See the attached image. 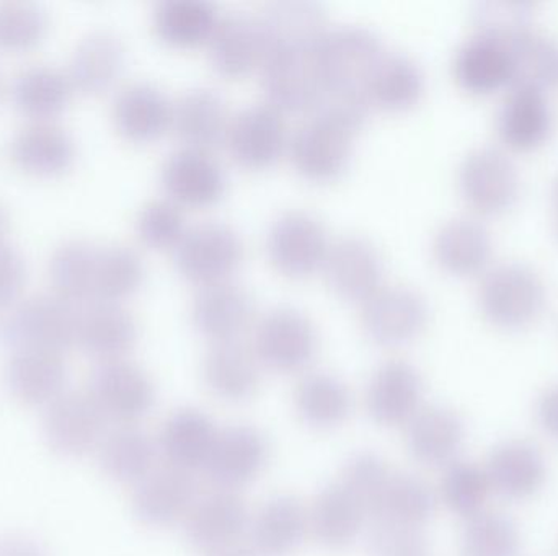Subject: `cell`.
Returning a JSON list of instances; mask_svg holds the SVG:
<instances>
[{"label": "cell", "mask_w": 558, "mask_h": 556, "mask_svg": "<svg viewBox=\"0 0 558 556\" xmlns=\"http://www.w3.org/2000/svg\"><path fill=\"white\" fill-rule=\"evenodd\" d=\"M490 495V482L482 464L458 459L445 467L439 496L452 515L474 518L487 509Z\"/></svg>", "instance_id": "47"}, {"label": "cell", "mask_w": 558, "mask_h": 556, "mask_svg": "<svg viewBox=\"0 0 558 556\" xmlns=\"http://www.w3.org/2000/svg\"><path fill=\"white\" fill-rule=\"evenodd\" d=\"M218 20V10L208 0H163L153 15L156 32L180 46L208 42Z\"/></svg>", "instance_id": "45"}, {"label": "cell", "mask_w": 558, "mask_h": 556, "mask_svg": "<svg viewBox=\"0 0 558 556\" xmlns=\"http://www.w3.org/2000/svg\"><path fill=\"white\" fill-rule=\"evenodd\" d=\"M206 556H260L254 551L252 545L241 544V542H234V544L225 545V547L215 548V551L208 552Z\"/></svg>", "instance_id": "58"}, {"label": "cell", "mask_w": 558, "mask_h": 556, "mask_svg": "<svg viewBox=\"0 0 558 556\" xmlns=\"http://www.w3.org/2000/svg\"><path fill=\"white\" fill-rule=\"evenodd\" d=\"M219 431L215 421L196 408H182L170 415L160 431L159 447L175 469H206Z\"/></svg>", "instance_id": "31"}, {"label": "cell", "mask_w": 558, "mask_h": 556, "mask_svg": "<svg viewBox=\"0 0 558 556\" xmlns=\"http://www.w3.org/2000/svg\"><path fill=\"white\" fill-rule=\"evenodd\" d=\"M136 228L141 240L150 247L175 248L189 225L175 199L156 198L147 201L137 212Z\"/></svg>", "instance_id": "51"}, {"label": "cell", "mask_w": 558, "mask_h": 556, "mask_svg": "<svg viewBox=\"0 0 558 556\" xmlns=\"http://www.w3.org/2000/svg\"><path fill=\"white\" fill-rule=\"evenodd\" d=\"M459 185L478 211L498 212L513 205L520 191V176L507 153L495 147H477L459 166Z\"/></svg>", "instance_id": "11"}, {"label": "cell", "mask_w": 558, "mask_h": 556, "mask_svg": "<svg viewBox=\"0 0 558 556\" xmlns=\"http://www.w3.org/2000/svg\"><path fill=\"white\" fill-rule=\"evenodd\" d=\"M295 410L308 427L331 430L350 418L353 397L340 378L330 372L315 371L299 382Z\"/></svg>", "instance_id": "36"}, {"label": "cell", "mask_w": 558, "mask_h": 556, "mask_svg": "<svg viewBox=\"0 0 558 556\" xmlns=\"http://www.w3.org/2000/svg\"><path fill=\"white\" fill-rule=\"evenodd\" d=\"M144 277V261L128 245L98 247L95 264V302H118L140 287Z\"/></svg>", "instance_id": "46"}, {"label": "cell", "mask_w": 558, "mask_h": 556, "mask_svg": "<svg viewBox=\"0 0 558 556\" xmlns=\"http://www.w3.org/2000/svg\"><path fill=\"white\" fill-rule=\"evenodd\" d=\"M331 240L318 215L307 209L281 212L267 235L270 260L288 274L301 276L322 268Z\"/></svg>", "instance_id": "8"}, {"label": "cell", "mask_w": 558, "mask_h": 556, "mask_svg": "<svg viewBox=\"0 0 558 556\" xmlns=\"http://www.w3.org/2000/svg\"><path fill=\"white\" fill-rule=\"evenodd\" d=\"M226 143L239 162L264 166L288 147L289 136L282 111L268 101L248 103L231 114Z\"/></svg>", "instance_id": "10"}, {"label": "cell", "mask_w": 558, "mask_h": 556, "mask_svg": "<svg viewBox=\"0 0 558 556\" xmlns=\"http://www.w3.org/2000/svg\"><path fill=\"white\" fill-rule=\"evenodd\" d=\"M136 339V319L120 302H95L78 316L77 343L101 362L124 358Z\"/></svg>", "instance_id": "32"}, {"label": "cell", "mask_w": 558, "mask_h": 556, "mask_svg": "<svg viewBox=\"0 0 558 556\" xmlns=\"http://www.w3.org/2000/svg\"><path fill=\"white\" fill-rule=\"evenodd\" d=\"M461 551L462 556H520V529L504 512L485 509L465 519Z\"/></svg>", "instance_id": "48"}, {"label": "cell", "mask_w": 558, "mask_h": 556, "mask_svg": "<svg viewBox=\"0 0 558 556\" xmlns=\"http://www.w3.org/2000/svg\"><path fill=\"white\" fill-rule=\"evenodd\" d=\"M71 78L52 65H32L16 75L12 85V98L22 113L38 120L56 116L71 100Z\"/></svg>", "instance_id": "41"}, {"label": "cell", "mask_w": 558, "mask_h": 556, "mask_svg": "<svg viewBox=\"0 0 558 556\" xmlns=\"http://www.w3.org/2000/svg\"><path fill=\"white\" fill-rule=\"evenodd\" d=\"M196 503V483L190 472L169 467L150 472L133 496L136 518L149 528H169L186 519Z\"/></svg>", "instance_id": "20"}, {"label": "cell", "mask_w": 558, "mask_h": 556, "mask_svg": "<svg viewBox=\"0 0 558 556\" xmlns=\"http://www.w3.org/2000/svg\"><path fill=\"white\" fill-rule=\"evenodd\" d=\"M10 157L28 175H61L74 162L75 143L59 124L36 121L15 134Z\"/></svg>", "instance_id": "29"}, {"label": "cell", "mask_w": 558, "mask_h": 556, "mask_svg": "<svg viewBox=\"0 0 558 556\" xmlns=\"http://www.w3.org/2000/svg\"><path fill=\"white\" fill-rule=\"evenodd\" d=\"M553 124L549 103L543 90L513 87L498 113V131L505 143L530 149L546 139Z\"/></svg>", "instance_id": "37"}, {"label": "cell", "mask_w": 558, "mask_h": 556, "mask_svg": "<svg viewBox=\"0 0 558 556\" xmlns=\"http://www.w3.org/2000/svg\"><path fill=\"white\" fill-rule=\"evenodd\" d=\"M484 467L492 493L508 502L533 498L547 480L546 457L527 440H508L498 444Z\"/></svg>", "instance_id": "14"}, {"label": "cell", "mask_w": 558, "mask_h": 556, "mask_svg": "<svg viewBox=\"0 0 558 556\" xmlns=\"http://www.w3.org/2000/svg\"><path fill=\"white\" fill-rule=\"evenodd\" d=\"M258 18L264 29L265 55L268 52H314L328 26L324 9L305 0L271 3Z\"/></svg>", "instance_id": "25"}, {"label": "cell", "mask_w": 558, "mask_h": 556, "mask_svg": "<svg viewBox=\"0 0 558 556\" xmlns=\"http://www.w3.org/2000/svg\"><path fill=\"white\" fill-rule=\"evenodd\" d=\"M105 421L90 395L65 392L46 407L43 436L52 453L82 457L100 446Z\"/></svg>", "instance_id": "9"}, {"label": "cell", "mask_w": 558, "mask_h": 556, "mask_svg": "<svg viewBox=\"0 0 558 556\" xmlns=\"http://www.w3.org/2000/svg\"><path fill=\"white\" fill-rule=\"evenodd\" d=\"M7 227H9V215H7L5 209L0 205V242H3V235H5Z\"/></svg>", "instance_id": "60"}, {"label": "cell", "mask_w": 558, "mask_h": 556, "mask_svg": "<svg viewBox=\"0 0 558 556\" xmlns=\"http://www.w3.org/2000/svg\"><path fill=\"white\" fill-rule=\"evenodd\" d=\"M533 10V3L517 0L481 2L475 7L474 22L481 35L510 42L531 28Z\"/></svg>", "instance_id": "52"}, {"label": "cell", "mask_w": 558, "mask_h": 556, "mask_svg": "<svg viewBox=\"0 0 558 556\" xmlns=\"http://www.w3.org/2000/svg\"><path fill=\"white\" fill-rule=\"evenodd\" d=\"M5 381L10 394L26 407H49L65 394L68 366L59 353L22 349L7 362Z\"/></svg>", "instance_id": "23"}, {"label": "cell", "mask_w": 558, "mask_h": 556, "mask_svg": "<svg viewBox=\"0 0 558 556\" xmlns=\"http://www.w3.org/2000/svg\"><path fill=\"white\" fill-rule=\"evenodd\" d=\"M435 509L436 495L425 480L413 473H392L373 516L376 521L422 529Z\"/></svg>", "instance_id": "40"}, {"label": "cell", "mask_w": 558, "mask_h": 556, "mask_svg": "<svg viewBox=\"0 0 558 556\" xmlns=\"http://www.w3.org/2000/svg\"><path fill=\"white\" fill-rule=\"evenodd\" d=\"M423 379L418 369L405 359L383 362L367 387V411L380 427L409 424L422 410Z\"/></svg>", "instance_id": "13"}, {"label": "cell", "mask_w": 558, "mask_h": 556, "mask_svg": "<svg viewBox=\"0 0 558 556\" xmlns=\"http://www.w3.org/2000/svg\"><path fill=\"white\" fill-rule=\"evenodd\" d=\"M248 526L244 499L238 493L219 490L195 503L186 516L185 534L193 547L211 552L239 542Z\"/></svg>", "instance_id": "21"}, {"label": "cell", "mask_w": 558, "mask_h": 556, "mask_svg": "<svg viewBox=\"0 0 558 556\" xmlns=\"http://www.w3.org/2000/svg\"><path fill=\"white\" fill-rule=\"evenodd\" d=\"M0 556H49L35 539L22 534H0Z\"/></svg>", "instance_id": "57"}, {"label": "cell", "mask_w": 558, "mask_h": 556, "mask_svg": "<svg viewBox=\"0 0 558 556\" xmlns=\"http://www.w3.org/2000/svg\"><path fill=\"white\" fill-rule=\"evenodd\" d=\"M126 46L110 28L92 29L75 46L69 65V78L74 90L85 95L107 91L123 72Z\"/></svg>", "instance_id": "26"}, {"label": "cell", "mask_w": 558, "mask_h": 556, "mask_svg": "<svg viewBox=\"0 0 558 556\" xmlns=\"http://www.w3.org/2000/svg\"><path fill=\"white\" fill-rule=\"evenodd\" d=\"M464 440V420L445 405L422 408L407 424V447L423 466L446 467L454 462Z\"/></svg>", "instance_id": "24"}, {"label": "cell", "mask_w": 558, "mask_h": 556, "mask_svg": "<svg viewBox=\"0 0 558 556\" xmlns=\"http://www.w3.org/2000/svg\"><path fill=\"white\" fill-rule=\"evenodd\" d=\"M88 395L105 420L117 423L143 420L156 405L153 379L140 365L126 358L101 362L92 374Z\"/></svg>", "instance_id": "7"}, {"label": "cell", "mask_w": 558, "mask_h": 556, "mask_svg": "<svg viewBox=\"0 0 558 556\" xmlns=\"http://www.w3.org/2000/svg\"><path fill=\"white\" fill-rule=\"evenodd\" d=\"M173 101L153 82L121 88L114 98L113 120L121 134L134 140L154 139L172 126Z\"/></svg>", "instance_id": "34"}, {"label": "cell", "mask_w": 558, "mask_h": 556, "mask_svg": "<svg viewBox=\"0 0 558 556\" xmlns=\"http://www.w3.org/2000/svg\"><path fill=\"white\" fill-rule=\"evenodd\" d=\"M203 375L213 394L222 400L239 401L254 397L260 385L262 362L252 346L239 338L213 342L203 359Z\"/></svg>", "instance_id": "22"}, {"label": "cell", "mask_w": 558, "mask_h": 556, "mask_svg": "<svg viewBox=\"0 0 558 556\" xmlns=\"http://www.w3.org/2000/svg\"><path fill=\"white\" fill-rule=\"evenodd\" d=\"M478 302L492 323L518 329L539 316L546 302V286L530 264L505 261L485 274L478 286Z\"/></svg>", "instance_id": "2"}, {"label": "cell", "mask_w": 558, "mask_h": 556, "mask_svg": "<svg viewBox=\"0 0 558 556\" xmlns=\"http://www.w3.org/2000/svg\"><path fill=\"white\" fill-rule=\"evenodd\" d=\"M390 475L389 467L377 454L361 453L344 467L341 483L363 503L367 515L373 516Z\"/></svg>", "instance_id": "53"}, {"label": "cell", "mask_w": 558, "mask_h": 556, "mask_svg": "<svg viewBox=\"0 0 558 556\" xmlns=\"http://www.w3.org/2000/svg\"><path fill=\"white\" fill-rule=\"evenodd\" d=\"M208 46L216 69L232 77L260 67L267 51L260 18L247 12L219 16Z\"/></svg>", "instance_id": "27"}, {"label": "cell", "mask_w": 558, "mask_h": 556, "mask_svg": "<svg viewBox=\"0 0 558 556\" xmlns=\"http://www.w3.org/2000/svg\"><path fill=\"white\" fill-rule=\"evenodd\" d=\"M78 316L74 304L56 294L23 300L0 325V342L12 348L62 353L77 343Z\"/></svg>", "instance_id": "1"}, {"label": "cell", "mask_w": 558, "mask_h": 556, "mask_svg": "<svg viewBox=\"0 0 558 556\" xmlns=\"http://www.w3.org/2000/svg\"><path fill=\"white\" fill-rule=\"evenodd\" d=\"M229 114L225 97L211 87H193L173 101L172 126L185 146L211 150L226 139Z\"/></svg>", "instance_id": "30"}, {"label": "cell", "mask_w": 558, "mask_h": 556, "mask_svg": "<svg viewBox=\"0 0 558 556\" xmlns=\"http://www.w3.org/2000/svg\"><path fill=\"white\" fill-rule=\"evenodd\" d=\"M98 245L88 240L64 242L49 261V276L56 296L71 304L94 299Z\"/></svg>", "instance_id": "43"}, {"label": "cell", "mask_w": 558, "mask_h": 556, "mask_svg": "<svg viewBox=\"0 0 558 556\" xmlns=\"http://www.w3.org/2000/svg\"><path fill=\"white\" fill-rule=\"evenodd\" d=\"M514 87L543 90L558 78V42L543 29L527 28L508 42Z\"/></svg>", "instance_id": "44"}, {"label": "cell", "mask_w": 558, "mask_h": 556, "mask_svg": "<svg viewBox=\"0 0 558 556\" xmlns=\"http://www.w3.org/2000/svg\"><path fill=\"white\" fill-rule=\"evenodd\" d=\"M314 52H268L265 55L260 75L268 103L281 111L314 107L324 87Z\"/></svg>", "instance_id": "16"}, {"label": "cell", "mask_w": 558, "mask_h": 556, "mask_svg": "<svg viewBox=\"0 0 558 556\" xmlns=\"http://www.w3.org/2000/svg\"><path fill=\"white\" fill-rule=\"evenodd\" d=\"M242 255L244 240L238 228L218 219L190 225L175 247L177 267L202 284L228 280Z\"/></svg>", "instance_id": "5"}, {"label": "cell", "mask_w": 558, "mask_h": 556, "mask_svg": "<svg viewBox=\"0 0 558 556\" xmlns=\"http://www.w3.org/2000/svg\"><path fill=\"white\" fill-rule=\"evenodd\" d=\"M428 320V304L415 287L383 283L361 300V323L380 345L397 346L415 338Z\"/></svg>", "instance_id": "6"}, {"label": "cell", "mask_w": 558, "mask_h": 556, "mask_svg": "<svg viewBox=\"0 0 558 556\" xmlns=\"http://www.w3.org/2000/svg\"><path fill=\"white\" fill-rule=\"evenodd\" d=\"M322 268L330 286L348 299L363 300L383 284V255L363 235H341L331 240Z\"/></svg>", "instance_id": "17"}, {"label": "cell", "mask_w": 558, "mask_h": 556, "mask_svg": "<svg viewBox=\"0 0 558 556\" xmlns=\"http://www.w3.org/2000/svg\"><path fill=\"white\" fill-rule=\"evenodd\" d=\"M366 516L363 503L343 483H335L315 498L308 512V528L318 544L340 551L356 542Z\"/></svg>", "instance_id": "33"}, {"label": "cell", "mask_w": 558, "mask_h": 556, "mask_svg": "<svg viewBox=\"0 0 558 556\" xmlns=\"http://www.w3.org/2000/svg\"><path fill=\"white\" fill-rule=\"evenodd\" d=\"M162 183L179 205H209L225 193V166L211 150L183 146L163 160Z\"/></svg>", "instance_id": "19"}, {"label": "cell", "mask_w": 558, "mask_h": 556, "mask_svg": "<svg viewBox=\"0 0 558 556\" xmlns=\"http://www.w3.org/2000/svg\"><path fill=\"white\" fill-rule=\"evenodd\" d=\"M550 196H553L554 228H556V235L558 237V173L556 178L553 180Z\"/></svg>", "instance_id": "59"}, {"label": "cell", "mask_w": 558, "mask_h": 556, "mask_svg": "<svg viewBox=\"0 0 558 556\" xmlns=\"http://www.w3.org/2000/svg\"><path fill=\"white\" fill-rule=\"evenodd\" d=\"M354 133L311 114L289 137V153L295 169L311 178H330L347 165Z\"/></svg>", "instance_id": "15"}, {"label": "cell", "mask_w": 558, "mask_h": 556, "mask_svg": "<svg viewBox=\"0 0 558 556\" xmlns=\"http://www.w3.org/2000/svg\"><path fill=\"white\" fill-rule=\"evenodd\" d=\"M48 13L39 3L23 0L0 2V51L35 48L48 33Z\"/></svg>", "instance_id": "49"}, {"label": "cell", "mask_w": 558, "mask_h": 556, "mask_svg": "<svg viewBox=\"0 0 558 556\" xmlns=\"http://www.w3.org/2000/svg\"><path fill=\"white\" fill-rule=\"evenodd\" d=\"M270 459V444L260 430L239 424L219 431L215 449L206 464L209 480L221 490L242 489L254 482Z\"/></svg>", "instance_id": "12"}, {"label": "cell", "mask_w": 558, "mask_h": 556, "mask_svg": "<svg viewBox=\"0 0 558 556\" xmlns=\"http://www.w3.org/2000/svg\"><path fill=\"white\" fill-rule=\"evenodd\" d=\"M100 467L118 483H140L153 472L157 449L149 434L133 427L120 428L100 444Z\"/></svg>", "instance_id": "42"}, {"label": "cell", "mask_w": 558, "mask_h": 556, "mask_svg": "<svg viewBox=\"0 0 558 556\" xmlns=\"http://www.w3.org/2000/svg\"><path fill=\"white\" fill-rule=\"evenodd\" d=\"M436 260L458 274H471L487 264L492 237L482 222L472 218H452L439 225L433 238Z\"/></svg>", "instance_id": "35"}, {"label": "cell", "mask_w": 558, "mask_h": 556, "mask_svg": "<svg viewBox=\"0 0 558 556\" xmlns=\"http://www.w3.org/2000/svg\"><path fill=\"white\" fill-rule=\"evenodd\" d=\"M254 312L251 291L231 277L202 284L193 297V322L213 342L239 338L251 325Z\"/></svg>", "instance_id": "18"}, {"label": "cell", "mask_w": 558, "mask_h": 556, "mask_svg": "<svg viewBox=\"0 0 558 556\" xmlns=\"http://www.w3.org/2000/svg\"><path fill=\"white\" fill-rule=\"evenodd\" d=\"M383 52L380 36L369 26L338 23L325 28L314 58L324 85H364Z\"/></svg>", "instance_id": "4"}, {"label": "cell", "mask_w": 558, "mask_h": 556, "mask_svg": "<svg viewBox=\"0 0 558 556\" xmlns=\"http://www.w3.org/2000/svg\"><path fill=\"white\" fill-rule=\"evenodd\" d=\"M534 415L543 433L558 443V382L541 392Z\"/></svg>", "instance_id": "56"}, {"label": "cell", "mask_w": 558, "mask_h": 556, "mask_svg": "<svg viewBox=\"0 0 558 556\" xmlns=\"http://www.w3.org/2000/svg\"><path fill=\"white\" fill-rule=\"evenodd\" d=\"M373 556H433L422 529L402 528L376 521L369 535Z\"/></svg>", "instance_id": "54"}, {"label": "cell", "mask_w": 558, "mask_h": 556, "mask_svg": "<svg viewBox=\"0 0 558 556\" xmlns=\"http://www.w3.org/2000/svg\"><path fill=\"white\" fill-rule=\"evenodd\" d=\"M454 72L458 81L472 91H492L511 81V58L508 42L490 36H472L456 52Z\"/></svg>", "instance_id": "38"}, {"label": "cell", "mask_w": 558, "mask_h": 556, "mask_svg": "<svg viewBox=\"0 0 558 556\" xmlns=\"http://www.w3.org/2000/svg\"><path fill=\"white\" fill-rule=\"evenodd\" d=\"M317 329L304 310L275 306L255 325L254 348L262 366L271 371L299 372L307 368L317 353Z\"/></svg>", "instance_id": "3"}, {"label": "cell", "mask_w": 558, "mask_h": 556, "mask_svg": "<svg viewBox=\"0 0 558 556\" xmlns=\"http://www.w3.org/2000/svg\"><path fill=\"white\" fill-rule=\"evenodd\" d=\"M371 107L373 103L364 85H324L311 114L356 133L366 121Z\"/></svg>", "instance_id": "50"}, {"label": "cell", "mask_w": 558, "mask_h": 556, "mask_svg": "<svg viewBox=\"0 0 558 556\" xmlns=\"http://www.w3.org/2000/svg\"><path fill=\"white\" fill-rule=\"evenodd\" d=\"M26 280L23 255L13 245L0 242V307L10 306L22 293Z\"/></svg>", "instance_id": "55"}, {"label": "cell", "mask_w": 558, "mask_h": 556, "mask_svg": "<svg viewBox=\"0 0 558 556\" xmlns=\"http://www.w3.org/2000/svg\"><path fill=\"white\" fill-rule=\"evenodd\" d=\"M308 531V512L301 499L277 495L255 515L251 545L260 556H288L304 544Z\"/></svg>", "instance_id": "28"}, {"label": "cell", "mask_w": 558, "mask_h": 556, "mask_svg": "<svg viewBox=\"0 0 558 556\" xmlns=\"http://www.w3.org/2000/svg\"><path fill=\"white\" fill-rule=\"evenodd\" d=\"M371 103L386 108H405L423 91V72L412 55L384 51L364 82Z\"/></svg>", "instance_id": "39"}]
</instances>
